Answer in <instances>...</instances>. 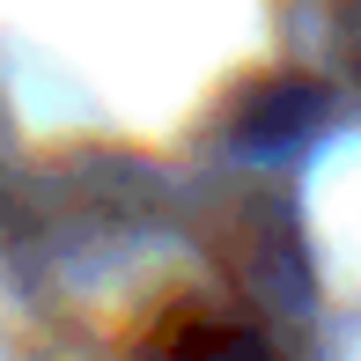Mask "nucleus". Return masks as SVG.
<instances>
[{
	"mask_svg": "<svg viewBox=\"0 0 361 361\" xmlns=\"http://www.w3.org/2000/svg\"><path fill=\"white\" fill-rule=\"evenodd\" d=\"M162 361H273V347L258 332H243V324H200V332H185Z\"/></svg>",
	"mask_w": 361,
	"mask_h": 361,
	"instance_id": "obj_1",
	"label": "nucleus"
}]
</instances>
